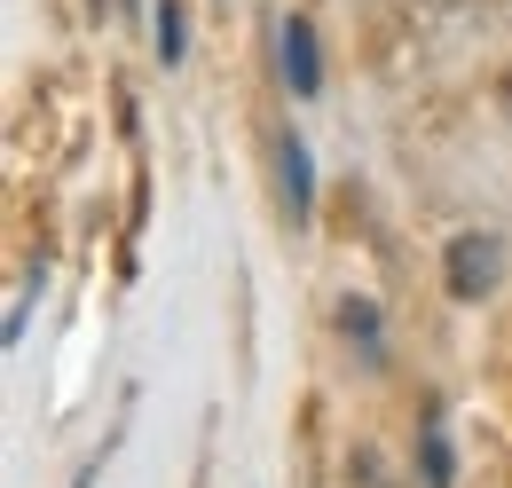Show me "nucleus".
<instances>
[{"mask_svg":"<svg viewBox=\"0 0 512 488\" xmlns=\"http://www.w3.org/2000/svg\"><path fill=\"white\" fill-rule=\"evenodd\" d=\"M158 63H182V0H158Z\"/></svg>","mask_w":512,"mask_h":488,"instance_id":"nucleus-5","label":"nucleus"},{"mask_svg":"<svg viewBox=\"0 0 512 488\" xmlns=\"http://www.w3.org/2000/svg\"><path fill=\"white\" fill-rule=\"evenodd\" d=\"M426 488H449V441H442V418H426Z\"/></svg>","mask_w":512,"mask_h":488,"instance_id":"nucleus-6","label":"nucleus"},{"mask_svg":"<svg viewBox=\"0 0 512 488\" xmlns=\"http://www.w3.org/2000/svg\"><path fill=\"white\" fill-rule=\"evenodd\" d=\"M497 284V237H457L449 244V292L457 300H481Z\"/></svg>","mask_w":512,"mask_h":488,"instance_id":"nucleus-3","label":"nucleus"},{"mask_svg":"<svg viewBox=\"0 0 512 488\" xmlns=\"http://www.w3.org/2000/svg\"><path fill=\"white\" fill-rule=\"evenodd\" d=\"M276 63H284V87L292 95H323V40L308 16H284L276 24Z\"/></svg>","mask_w":512,"mask_h":488,"instance_id":"nucleus-1","label":"nucleus"},{"mask_svg":"<svg viewBox=\"0 0 512 488\" xmlns=\"http://www.w3.org/2000/svg\"><path fill=\"white\" fill-rule=\"evenodd\" d=\"M339 323H347V339H363V355L379 363V307H371V300H347V307H339Z\"/></svg>","mask_w":512,"mask_h":488,"instance_id":"nucleus-4","label":"nucleus"},{"mask_svg":"<svg viewBox=\"0 0 512 488\" xmlns=\"http://www.w3.org/2000/svg\"><path fill=\"white\" fill-rule=\"evenodd\" d=\"M276 189H284V213H292V221L316 213V166H308V142H300V134L276 142Z\"/></svg>","mask_w":512,"mask_h":488,"instance_id":"nucleus-2","label":"nucleus"}]
</instances>
